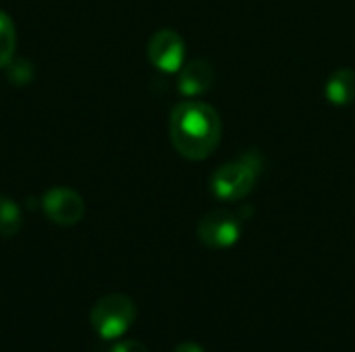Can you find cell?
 <instances>
[{
  "instance_id": "3",
  "label": "cell",
  "mask_w": 355,
  "mask_h": 352,
  "mask_svg": "<svg viewBox=\"0 0 355 352\" xmlns=\"http://www.w3.org/2000/svg\"><path fill=\"white\" fill-rule=\"evenodd\" d=\"M137 307L131 297L112 293L102 297L89 313V322L94 332L102 340H116L121 338L135 322Z\"/></svg>"
},
{
  "instance_id": "1",
  "label": "cell",
  "mask_w": 355,
  "mask_h": 352,
  "mask_svg": "<svg viewBox=\"0 0 355 352\" xmlns=\"http://www.w3.org/2000/svg\"><path fill=\"white\" fill-rule=\"evenodd\" d=\"M168 131L179 156L200 162L216 149L223 124L218 112L210 104L189 100L173 108Z\"/></svg>"
},
{
  "instance_id": "5",
  "label": "cell",
  "mask_w": 355,
  "mask_h": 352,
  "mask_svg": "<svg viewBox=\"0 0 355 352\" xmlns=\"http://www.w3.org/2000/svg\"><path fill=\"white\" fill-rule=\"evenodd\" d=\"M148 58L162 73H177L185 60V41L175 29H160L148 41Z\"/></svg>"
},
{
  "instance_id": "11",
  "label": "cell",
  "mask_w": 355,
  "mask_h": 352,
  "mask_svg": "<svg viewBox=\"0 0 355 352\" xmlns=\"http://www.w3.org/2000/svg\"><path fill=\"white\" fill-rule=\"evenodd\" d=\"M110 352H150L148 346L139 340H123V342H116Z\"/></svg>"
},
{
  "instance_id": "12",
  "label": "cell",
  "mask_w": 355,
  "mask_h": 352,
  "mask_svg": "<svg viewBox=\"0 0 355 352\" xmlns=\"http://www.w3.org/2000/svg\"><path fill=\"white\" fill-rule=\"evenodd\" d=\"M173 352H204V349L198 346V344H193V342H183V344H179Z\"/></svg>"
},
{
  "instance_id": "10",
  "label": "cell",
  "mask_w": 355,
  "mask_h": 352,
  "mask_svg": "<svg viewBox=\"0 0 355 352\" xmlns=\"http://www.w3.org/2000/svg\"><path fill=\"white\" fill-rule=\"evenodd\" d=\"M15 48H17L15 23L4 10H0V68H4L12 60Z\"/></svg>"
},
{
  "instance_id": "9",
  "label": "cell",
  "mask_w": 355,
  "mask_h": 352,
  "mask_svg": "<svg viewBox=\"0 0 355 352\" xmlns=\"http://www.w3.org/2000/svg\"><path fill=\"white\" fill-rule=\"evenodd\" d=\"M23 226V214L19 203H15L10 197L0 195V237L8 239L19 234Z\"/></svg>"
},
{
  "instance_id": "7",
  "label": "cell",
  "mask_w": 355,
  "mask_h": 352,
  "mask_svg": "<svg viewBox=\"0 0 355 352\" xmlns=\"http://www.w3.org/2000/svg\"><path fill=\"white\" fill-rule=\"evenodd\" d=\"M214 83V68L204 58H193L179 71V91L187 98L206 93Z\"/></svg>"
},
{
  "instance_id": "2",
  "label": "cell",
  "mask_w": 355,
  "mask_h": 352,
  "mask_svg": "<svg viewBox=\"0 0 355 352\" xmlns=\"http://www.w3.org/2000/svg\"><path fill=\"white\" fill-rule=\"evenodd\" d=\"M258 168L254 154H245L235 162H229L216 168L210 176V189L216 199L223 201H241L245 199L258 180Z\"/></svg>"
},
{
  "instance_id": "8",
  "label": "cell",
  "mask_w": 355,
  "mask_h": 352,
  "mask_svg": "<svg viewBox=\"0 0 355 352\" xmlns=\"http://www.w3.org/2000/svg\"><path fill=\"white\" fill-rule=\"evenodd\" d=\"M324 95L333 106H349L355 102V71L349 66L337 68L324 85Z\"/></svg>"
},
{
  "instance_id": "6",
  "label": "cell",
  "mask_w": 355,
  "mask_h": 352,
  "mask_svg": "<svg viewBox=\"0 0 355 352\" xmlns=\"http://www.w3.org/2000/svg\"><path fill=\"white\" fill-rule=\"evenodd\" d=\"M42 210L48 216V220H52L58 226H73L85 214L81 195H77L75 191H71L67 187L50 189L42 197Z\"/></svg>"
},
{
  "instance_id": "4",
  "label": "cell",
  "mask_w": 355,
  "mask_h": 352,
  "mask_svg": "<svg viewBox=\"0 0 355 352\" xmlns=\"http://www.w3.org/2000/svg\"><path fill=\"white\" fill-rule=\"evenodd\" d=\"M241 216L229 210H214L198 222V239L208 249H229L241 239Z\"/></svg>"
}]
</instances>
